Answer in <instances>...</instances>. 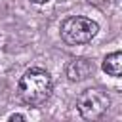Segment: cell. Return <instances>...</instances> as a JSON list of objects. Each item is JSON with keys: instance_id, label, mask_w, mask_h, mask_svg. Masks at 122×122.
Masks as SVG:
<instances>
[{"instance_id": "cell-1", "label": "cell", "mask_w": 122, "mask_h": 122, "mask_svg": "<svg viewBox=\"0 0 122 122\" xmlns=\"http://www.w3.org/2000/svg\"><path fill=\"white\" fill-rule=\"evenodd\" d=\"M53 92V82L48 71L40 67H32L23 72V76L17 82V95L25 105L38 107L50 99Z\"/></svg>"}, {"instance_id": "cell-2", "label": "cell", "mask_w": 122, "mask_h": 122, "mask_svg": "<svg viewBox=\"0 0 122 122\" xmlns=\"http://www.w3.org/2000/svg\"><path fill=\"white\" fill-rule=\"evenodd\" d=\"M97 32H99V25L93 19L82 15H71L59 27L61 40L67 46H84L92 42Z\"/></svg>"}, {"instance_id": "cell-3", "label": "cell", "mask_w": 122, "mask_h": 122, "mask_svg": "<svg viewBox=\"0 0 122 122\" xmlns=\"http://www.w3.org/2000/svg\"><path fill=\"white\" fill-rule=\"evenodd\" d=\"M76 109L84 120H101L111 109V95L103 88H88L76 97Z\"/></svg>"}, {"instance_id": "cell-4", "label": "cell", "mask_w": 122, "mask_h": 122, "mask_svg": "<svg viewBox=\"0 0 122 122\" xmlns=\"http://www.w3.org/2000/svg\"><path fill=\"white\" fill-rule=\"evenodd\" d=\"M95 71V65L92 59L88 57H74L65 65V76L71 82H82L86 78H90Z\"/></svg>"}, {"instance_id": "cell-5", "label": "cell", "mask_w": 122, "mask_h": 122, "mask_svg": "<svg viewBox=\"0 0 122 122\" xmlns=\"http://www.w3.org/2000/svg\"><path fill=\"white\" fill-rule=\"evenodd\" d=\"M101 69L109 74V76H114L118 78L122 74V51H112L109 55H105L103 63H101Z\"/></svg>"}, {"instance_id": "cell-6", "label": "cell", "mask_w": 122, "mask_h": 122, "mask_svg": "<svg viewBox=\"0 0 122 122\" xmlns=\"http://www.w3.org/2000/svg\"><path fill=\"white\" fill-rule=\"evenodd\" d=\"M90 6H97V8H101V6H105L109 0H86Z\"/></svg>"}, {"instance_id": "cell-7", "label": "cell", "mask_w": 122, "mask_h": 122, "mask_svg": "<svg viewBox=\"0 0 122 122\" xmlns=\"http://www.w3.org/2000/svg\"><path fill=\"white\" fill-rule=\"evenodd\" d=\"M8 120H10V122H15V120L23 122V120H25V116H23V114H17V112H15V114H10V118H8Z\"/></svg>"}, {"instance_id": "cell-8", "label": "cell", "mask_w": 122, "mask_h": 122, "mask_svg": "<svg viewBox=\"0 0 122 122\" xmlns=\"http://www.w3.org/2000/svg\"><path fill=\"white\" fill-rule=\"evenodd\" d=\"M32 4H46V2H50V0H30Z\"/></svg>"}]
</instances>
